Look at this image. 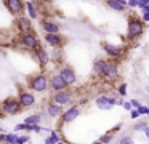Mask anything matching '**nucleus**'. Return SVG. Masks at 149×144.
Returning <instances> with one entry per match:
<instances>
[{"instance_id": "obj_18", "label": "nucleus", "mask_w": 149, "mask_h": 144, "mask_svg": "<svg viewBox=\"0 0 149 144\" xmlns=\"http://www.w3.org/2000/svg\"><path fill=\"white\" fill-rule=\"evenodd\" d=\"M107 6L116 10V11H123L128 5H127L125 0H107Z\"/></svg>"}, {"instance_id": "obj_32", "label": "nucleus", "mask_w": 149, "mask_h": 144, "mask_svg": "<svg viewBox=\"0 0 149 144\" xmlns=\"http://www.w3.org/2000/svg\"><path fill=\"white\" fill-rule=\"evenodd\" d=\"M138 3H139V0H128V2H127V5L135 8V6H138Z\"/></svg>"}, {"instance_id": "obj_34", "label": "nucleus", "mask_w": 149, "mask_h": 144, "mask_svg": "<svg viewBox=\"0 0 149 144\" xmlns=\"http://www.w3.org/2000/svg\"><path fill=\"white\" fill-rule=\"evenodd\" d=\"M130 115H132V118H138V117H139L138 109H133V111H132V114H130Z\"/></svg>"}, {"instance_id": "obj_40", "label": "nucleus", "mask_w": 149, "mask_h": 144, "mask_svg": "<svg viewBox=\"0 0 149 144\" xmlns=\"http://www.w3.org/2000/svg\"><path fill=\"white\" fill-rule=\"evenodd\" d=\"M0 115H2V101H0Z\"/></svg>"}, {"instance_id": "obj_16", "label": "nucleus", "mask_w": 149, "mask_h": 144, "mask_svg": "<svg viewBox=\"0 0 149 144\" xmlns=\"http://www.w3.org/2000/svg\"><path fill=\"white\" fill-rule=\"evenodd\" d=\"M117 75V64L111 63V61H104V70H103V77L107 79H114Z\"/></svg>"}, {"instance_id": "obj_11", "label": "nucleus", "mask_w": 149, "mask_h": 144, "mask_svg": "<svg viewBox=\"0 0 149 144\" xmlns=\"http://www.w3.org/2000/svg\"><path fill=\"white\" fill-rule=\"evenodd\" d=\"M143 29L144 27H143L141 21H138V19H130V22H128V37L135 38V37H138V35H141Z\"/></svg>"}, {"instance_id": "obj_28", "label": "nucleus", "mask_w": 149, "mask_h": 144, "mask_svg": "<svg viewBox=\"0 0 149 144\" xmlns=\"http://www.w3.org/2000/svg\"><path fill=\"white\" fill-rule=\"evenodd\" d=\"M138 112H139V115H149V107H144V106L141 104V107L138 109Z\"/></svg>"}, {"instance_id": "obj_25", "label": "nucleus", "mask_w": 149, "mask_h": 144, "mask_svg": "<svg viewBox=\"0 0 149 144\" xmlns=\"http://www.w3.org/2000/svg\"><path fill=\"white\" fill-rule=\"evenodd\" d=\"M16 144H31V138L27 134H18Z\"/></svg>"}, {"instance_id": "obj_10", "label": "nucleus", "mask_w": 149, "mask_h": 144, "mask_svg": "<svg viewBox=\"0 0 149 144\" xmlns=\"http://www.w3.org/2000/svg\"><path fill=\"white\" fill-rule=\"evenodd\" d=\"M68 86L69 85L63 80L59 74H55V75L50 77V88L55 90V91H64V90H68Z\"/></svg>"}, {"instance_id": "obj_36", "label": "nucleus", "mask_w": 149, "mask_h": 144, "mask_svg": "<svg viewBox=\"0 0 149 144\" xmlns=\"http://www.w3.org/2000/svg\"><path fill=\"white\" fill-rule=\"evenodd\" d=\"M143 19L149 22V11H144V15H143Z\"/></svg>"}, {"instance_id": "obj_9", "label": "nucleus", "mask_w": 149, "mask_h": 144, "mask_svg": "<svg viewBox=\"0 0 149 144\" xmlns=\"http://www.w3.org/2000/svg\"><path fill=\"white\" fill-rule=\"evenodd\" d=\"M16 29L21 34L32 32V19H29L27 16H16Z\"/></svg>"}, {"instance_id": "obj_35", "label": "nucleus", "mask_w": 149, "mask_h": 144, "mask_svg": "<svg viewBox=\"0 0 149 144\" xmlns=\"http://www.w3.org/2000/svg\"><path fill=\"white\" fill-rule=\"evenodd\" d=\"M123 109H125V111H132V104H130V101L128 102H123Z\"/></svg>"}, {"instance_id": "obj_37", "label": "nucleus", "mask_w": 149, "mask_h": 144, "mask_svg": "<svg viewBox=\"0 0 149 144\" xmlns=\"http://www.w3.org/2000/svg\"><path fill=\"white\" fill-rule=\"evenodd\" d=\"M0 144H5V134L0 133Z\"/></svg>"}, {"instance_id": "obj_29", "label": "nucleus", "mask_w": 149, "mask_h": 144, "mask_svg": "<svg viewBox=\"0 0 149 144\" xmlns=\"http://www.w3.org/2000/svg\"><path fill=\"white\" fill-rule=\"evenodd\" d=\"M119 95H120V96H125V95H127V85H125V83H123V85H120Z\"/></svg>"}, {"instance_id": "obj_1", "label": "nucleus", "mask_w": 149, "mask_h": 144, "mask_svg": "<svg viewBox=\"0 0 149 144\" xmlns=\"http://www.w3.org/2000/svg\"><path fill=\"white\" fill-rule=\"evenodd\" d=\"M48 88H50V77L43 72L32 75L27 82V90H31L32 93H45Z\"/></svg>"}, {"instance_id": "obj_14", "label": "nucleus", "mask_w": 149, "mask_h": 144, "mask_svg": "<svg viewBox=\"0 0 149 144\" xmlns=\"http://www.w3.org/2000/svg\"><path fill=\"white\" fill-rule=\"evenodd\" d=\"M40 26H42L45 34H59V24L55 22L53 19H42Z\"/></svg>"}, {"instance_id": "obj_30", "label": "nucleus", "mask_w": 149, "mask_h": 144, "mask_svg": "<svg viewBox=\"0 0 149 144\" xmlns=\"http://www.w3.org/2000/svg\"><path fill=\"white\" fill-rule=\"evenodd\" d=\"M130 104H132V107H135V109H139V107H141V102L136 101V99H132V101H130Z\"/></svg>"}, {"instance_id": "obj_26", "label": "nucleus", "mask_w": 149, "mask_h": 144, "mask_svg": "<svg viewBox=\"0 0 149 144\" xmlns=\"http://www.w3.org/2000/svg\"><path fill=\"white\" fill-rule=\"evenodd\" d=\"M111 141H112V133H107V134H103V136L100 138V143H103V144H109Z\"/></svg>"}, {"instance_id": "obj_5", "label": "nucleus", "mask_w": 149, "mask_h": 144, "mask_svg": "<svg viewBox=\"0 0 149 144\" xmlns=\"http://www.w3.org/2000/svg\"><path fill=\"white\" fill-rule=\"evenodd\" d=\"M5 8L13 16H21L24 11V2L23 0H3Z\"/></svg>"}, {"instance_id": "obj_43", "label": "nucleus", "mask_w": 149, "mask_h": 144, "mask_svg": "<svg viewBox=\"0 0 149 144\" xmlns=\"http://www.w3.org/2000/svg\"><path fill=\"white\" fill-rule=\"evenodd\" d=\"M144 2H146V3H149V0H144Z\"/></svg>"}, {"instance_id": "obj_8", "label": "nucleus", "mask_w": 149, "mask_h": 144, "mask_svg": "<svg viewBox=\"0 0 149 144\" xmlns=\"http://www.w3.org/2000/svg\"><path fill=\"white\" fill-rule=\"evenodd\" d=\"M79 115H80V107H79V106H71L69 109H66V111L63 112L61 122L63 123H71L75 118H79Z\"/></svg>"}, {"instance_id": "obj_7", "label": "nucleus", "mask_w": 149, "mask_h": 144, "mask_svg": "<svg viewBox=\"0 0 149 144\" xmlns=\"http://www.w3.org/2000/svg\"><path fill=\"white\" fill-rule=\"evenodd\" d=\"M95 104H96L98 109H101V111H109V109L114 107V104H117V99L116 98H111V96H98L96 101H95Z\"/></svg>"}, {"instance_id": "obj_3", "label": "nucleus", "mask_w": 149, "mask_h": 144, "mask_svg": "<svg viewBox=\"0 0 149 144\" xmlns=\"http://www.w3.org/2000/svg\"><path fill=\"white\" fill-rule=\"evenodd\" d=\"M16 98H18V101H19V104L23 109H31V107H34L36 102H37L36 95H34L31 90H21Z\"/></svg>"}, {"instance_id": "obj_23", "label": "nucleus", "mask_w": 149, "mask_h": 144, "mask_svg": "<svg viewBox=\"0 0 149 144\" xmlns=\"http://www.w3.org/2000/svg\"><path fill=\"white\" fill-rule=\"evenodd\" d=\"M103 70H104V61L103 59H96L95 64H93V72L103 77Z\"/></svg>"}, {"instance_id": "obj_24", "label": "nucleus", "mask_w": 149, "mask_h": 144, "mask_svg": "<svg viewBox=\"0 0 149 144\" xmlns=\"http://www.w3.org/2000/svg\"><path fill=\"white\" fill-rule=\"evenodd\" d=\"M18 133H5V144H16Z\"/></svg>"}, {"instance_id": "obj_6", "label": "nucleus", "mask_w": 149, "mask_h": 144, "mask_svg": "<svg viewBox=\"0 0 149 144\" xmlns=\"http://www.w3.org/2000/svg\"><path fill=\"white\" fill-rule=\"evenodd\" d=\"M52 102L61 106V107L63 106H69L72 102V93L68 91V90H64V91H56L52 96Z\"/></svg>"}, {"instance_id": "obj_42", "label": "nucleus", "mask_w": 149, "mask_h": 144, "mask_svg": "<svg viewBox=\"0 0 149 144\" xmlns=\"http://www.w3.org/2000/svg\"><path fill=\"white\" fill-rule=\"evenodd\" d=\"M146 91H148V95H149V85H148V86H146Z\"/></svg>"}, {"instance_id": "obj_13", "label": "nucleus", "mask_w": 149, "mask_h": 144, "mask_svg": "<svg viewBox=\"0 0 149 144\" xmlns=\"http://www.w3.org/2000/svg\"><path fill=\"white\" fill-rule=\"evenodd\" d=\"M63 112H64V109H63L61 106L52 102V101H50L48 104H47V107H45V114L48 115L50 118H58V117H61Z\"/></svg>"}, {"instance_id": "obj_15", "label": "nucleus", "mask_w": 149, "mask_h": 144, "mask_svg": "<svg viewBox=\"0 0 149 144\" xmlns=\"http://www.w3.org/2000/svg\"><path fill=\"white\" fill-rule=\"evenodd\" d=\"M34 54H36V59H37V63H39L42 67H45L47 64L50 63V54L47 53V50H45V48H42V47H37L36 50H34Z\"/></svg>"}, {"instance_id": "obj_39", "label": "nucleus", "mask_w": 149, "mask_h": 144, "mask_svg": "<svg viewBox=\"0 0 149 144\" xmlns=\"http://www.w3.org/2000/svg\"><path fill=\"white\" fill-rule=\"evenodd\" d=\"M58 144H68V143H64V141H58Z\"/></svg>"}, {"instance_id": "obj_20", "label": "nucleus", "mask_w": 149, "mask_h": 144, "mask_svg": "<svg viewBox=\"0 0 149 144\" xmlns=\"http://www.w3.org/2000/svg\"><path fill=\"white\" fill-rule=\"evenodd\" d=\"M42 120H43L42 114H31V115H27V117L24 118L23 123H26V125H40Z\"/></svg>"}, {"instance_id": "obj_19", "label": "nucleus", "mask_w": 149, "mask_h": 144, "mask_svg": "<svg viewBox=\"0 0 149 144\" xmlns=\"http://www.w3.org/2000/svg\"><path fill=\"white\" fill-rule=\"evenodd\" d=\"M103 48H104V51H106L109 56H120V53H122V48L120 47H116V45H109V43H104L103 45Z\"/></svg>"}, {"instance_id": "obj_12", "label": "nucleus", "mask_w": 149, "mask_h": 144, "mask_svg": "<svg viewBox=\"0 0 149 144\" xmlns=\"http://www.w3.org/2000/svg\"><path fill=\"white\" fill-rule=\"evenodd\" d=\"M59 75L63 77V80H64L66 83H68L69 86L74 85L75 82H77V75H75V72L71 69V67H61V70H59Z\"/></svg>"}, {"instance_id": "obj_38", "label": "nucleus", "mask_w": 149, "mask_h": 144, "mask_svg": "<svg viewBox=\"0 0 149 144\" xmlns=\"http://www.w3.org/2000/svg\"><path fill=\"white\" fill-rule=\"evenodd\" d=\"M144 134H146V138L149 139V127H146V128H144Z\"/></svg>"}, {"instance_id": "obj_41", "label": "nucleus", "mask_w": 149, "mask_h": 144, "mask_svg": "<svg viewBox=\"0 0 149 144\" xmlns=\"http://www.w3.org/2000/svg\"><path fill=\"white\" fill-rule=\"evenodd\" d=\"M93 144H103V143H100V141H95V143Z\"/></svg>"}, {"instance_id": "obj_17", "label": "nucleus", "mask_w": 149, "mask_h": 144, "mask_svg": "<svg viewBox=\"0 0 149 144\" xmlns=\"http://www.w3.org/2000/svg\"><path fill=\"white\" fill-rule=\"evenodd\" d=\"M45 42L50 45V47H53V48H58V47H61L63 45V37L59 34H45Z\"/></svg>"}, {"instance_id": "obj_4", "label": "nucleus", "mask_w": 149, "mask_h": 144, "mask_svg": "<svg viewBox=\"0 0 149 144\" xmlns=\"http://www.w3.org/2000/svg\"><path fill=\"white\" fill-rule=\"evenodd\" d=\"M19 45L26 50H36L37 47H40L39 37L34 32H27V34H21L19 37Z\"/></svg>"}, {"instance_id": "obj_21", "label": "nucleus", "mask_w": 149, "mask_h": 144, "mask_svg": "<svg viewBox=\"0 0 149 144\" xmlns=\"http://www.w3.org/2000/svg\"><path fill=\"white\" fill-rule=\"evenodd\" d=\"M24 8L27 10V16H29V19H37L39 18L37 10H36V6H34V2H26L24 3Z\"/></svg>"}, {"instance_id": "obj_27", "label": "nucleus", "mask_w": 149, "mask_h": 144, "mask_svg": "<svg viewBox=\"0 0 149 144\" xmlns=\"http://www.w3.org/2000/svg\"><path fill=\"white\" fill-rule=\"evenodd\" d=\"M119 144H135V141L132 136H122L119 139Z\"/></svg>"}, {"instance_id": "obj_2", "label": "nucleus", "mask_w": 149, "mask_h": 144, "mask_svg": "<svg viewBox=\"0 0 149 144\" xmlns=\"http://www.w3.org/2000/svg\"><path fill=\"white\" fill-rule=\"evenodd\" d=\"M23 111L16 96H8L2 101V114L3 115H18Z\"/></svg>"}, {"instance_id": "obj_33", "label": "nucleus", "mask_w": 149, "mask_h": 144, "mask_svg": "<svg viewBox=\"0 0 149 144\" xmlns=\"http://www.w3.org/2000/svg\"><path fill=\"white\" fill-rule=\"evenodd\" d=\"M23 130H26V125L24 123H18L16 127H15V131H23Z\"/></svg>"}, {"instance_id": "obj_22", "label": "nucleus", "mask_w": 149, "mask_h": 144, "mask_svg": "<svg viewBox=\"0 0 149 144\" xmlns=\"http://www.w3.org/2000/svg\"><path fill=\"white\" fill-rule=\"evenodd\" d=\"M59 141V136H58V131L56 130H52L48 134V138H45V141H43V144H58Z\"/></svg>"}, {"instance_id": "obj_31", "label": "nucleus", "mask_w": 149, "mask_h": 144, "mask_svg": "<svg viewBox=\"0 0 149 144\" xmlns=\"http://www.w3.org/2000/svg\"><path fill=\"white\" fill-rule=\"evenodd\" d=\"M141 128H143V130L146 128V123H144V122H139V123H136V125H135V130H136V131L141 130Z\"/></svg>"}]
</instances>
